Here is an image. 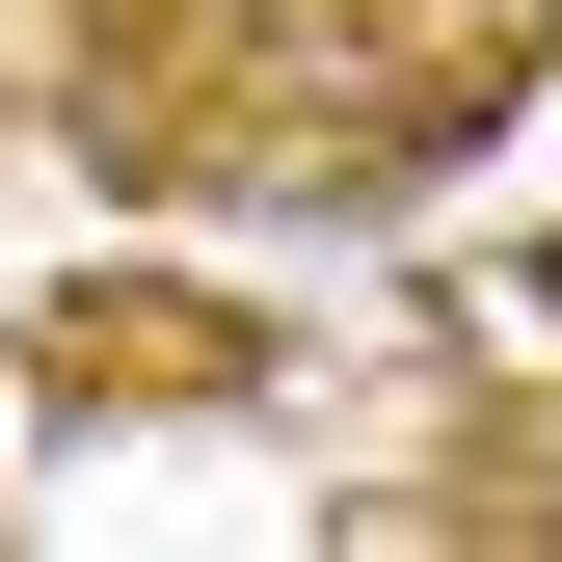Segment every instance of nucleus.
<instances>
[{"instance_id": "nucleus-1", "label": "nucleus", "mask_w": 562, "mask_h": 562, "mask_svg": "<svg viewBox=\"0 0 562 562\" xmlns=\"http://www.w3.org/2000/svg\"><path fill=\"white\" fill-rule=\"evenodd\" d=\"M54 456V348H0V482H27Z\"/></svg>"}, {"instance_id": "nucleus-2", "label": "nucleus", "mask_w": 562, "mask_h": 562, "mask_svg": "<svg viewBox=\"0 0 562 562\" xmlns=\"http://www.w3.org/2000/svg\"><path fill=\"white\" fill-rule=\"evenodd\" d=\"M482 322H509V348H562V241H509V295H482Z\"/></svg>"}]
</instances>
